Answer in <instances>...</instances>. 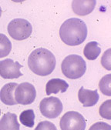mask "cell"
<instances>
[{
    "label": "cell",
    "instance_id": "12",
    "mask_svg": "<svg viewBox=\"0 0 111 130\" xmlns=\"http://www.w3.org/2000/svg\"><path fill=\"white\" fill-rule=\"evenodd\" d=\"M69 87L68 83L61 79H52L46 86V92L47 95L51 94H57L59 92H65Z\"/></svg>",
    "mask_w": 111,
    "mask_h": 130
},
{
    "label": "cell",
    "instance_id": "22",
    "mask_svg": "<svg viewBox=\"0 0 111 130\" xmlns=\"http://www.w3.org/2000/svg\"><path fill=\"white\" fill-rule=\"evenodd\" d=\"M1 15H2V8L0 6V17H1Z\"/></svg>",
    "mask_w": 111,
    "mask_h": 130
},
{
    "label": "cell",
    "instance_id": "19",
    "mask_svg": "<svg viewBox=\"0 0 111 130\" xmlns=\"http://www.w3.org/2000/svg\"><path fill=\"white\" fill-rule=\"evenodd\" d=\"M101 64L107 70H111V48H108L103 53L101 59Z\"/></svg>",
    "mask_w": 111,
    "mask_h": 130
},
{
    "label": "cell",
    "instance_id": "20",
    "mask_svg": "<svg viewBox=\"0 0 111 130\" xmlns=\"http://www.w3.org/2000/svg\"><path fill=\"white\" fill-rule=\"evenodd\" d=\"M35 130H57V128L52 122L49 121H43L37 125Z\"/></svg>",
    "mask_w": 111,
    "mask_h": 130
},
{
    "label": "cell",
    "instance_id": "1",
    "mask_svg": "<svg viewBox=\"0 0 111 130\" xmlns=\"http://www.w3.org/2000/svg\"><path fill=\"white\" fill-rule=\"evenodd\" d=\"M60 36L62 41L68 45H80L85 41L87 36V25L79 19H69L60 26Z\"/></svg>",
    "mask_w": 111,
    "mask_h": 130
},
{
    "label": "cell",
    "instance_id": "21",
    "mask_svg": "<svg viewBox=\"0 0 111 130\" xmlns=\"http://www.w3.org/2000/svg\"><path fill=\"white\" fill-rule=\"evenodd\" d=\"M89 130H111V126L108 123L98 122L91 125Z\"/></svg>",
    "mask_w": 111,
    "mask_h": 130
},
{
    "label": "cell",
    "instance_id": "23",
    "mask_svg": "<svg viewBox=\"0 0 111 130\" xmlns=\"http://www.w3.org/2000/svg\"><path fill=\"white\" fill-rule=\"evenodd\" d=\"M0 114H1V110H0Z\"/></svg>",
    "mask_w": 111,
    "mask_h": 130
},
{
    "label": "cell",
    "instance_id": "10",
    "mask_svg": "<svg viewBox=\"0 0 111 130\" xmlns=\"http://www.w3.org/2000/svg\"><path fill=\"white\" fill-rule=\"evenodd\" d=\"M18 84L10 83L6 84L0 90V99L6 106H15L17 104L15 99V90Z\"/></svg>",
    "mask_w": 111,
    "mask_h": 130
},
{
    "label": "cell",
    "instance_id": "14",
    "mask_svg": "<svg viewBox=\"0 0 111 130\" xmlns=\"http://www.w3.org/2000/svg\"><path fill=\"white\" fill-rule=\"evenodd\" d=\"M101 53V48L96 42H88L83 50V54L89 60H95Z\"/></svg>",
    "mask_w": 111,
    "mask_h": 130
},
{
    "label": "cell",
    "instance_id": "8",
    "mask_svg": "<svg viewBox=\"0 0 111 130\" xmlns=\"http://www.w3.org/2000/svg\"><path fill=\"white\" fill-rule=\"evenodd\" d=\"M22 67L18 62H14L11 59L0 61V76L3 79H12L22 76L20 69Z\"/></svg>",
    "mask_w": 111,
    "mask_h": 130
},
{
    "label": "cell",
    "instance_id": "4",
    "mask_svg": "<svg viewBox=\"0 0 111 130\" xmlns=\"http://www.w3.org/2000/svg\"><path fill=\"white\" fill-rule=\"evenodd\" d=\"M33 32L32 25L24 19H12L8 25V32L16 40H24L29 38Z\"/></svg>",
    "mask_w": 111,
    "mask_h": 130
},
{
    "label": "cell",
    "instance_id": "6",
    "mask_svg": "<svg viewBox=\"0 0 111 130\" xmlns=\"http://www.w3.org/2000/svg\"><path fill=\"white\" fill-rule=\"evenodd\" d=\"M61 130H85L86 120L80 113L75 111L66 112L60 119Z\"/></svg>",
    "mask_w": 111,
    "mask_h": 130
},
{
    "label": "cell",
    "instance_id": "13",
    "mask_svg": "<svg viewBox=\"0 0 111 130\" xmlns=\"http://www.w3.org/2000/svg\"><path fill=\"white\" fill-rule=\"evenodd\" d=\"M19 128L20 124L15 113L7 112L0 119V130H19Z\"/></svg>",
    "mask_w": 111,
    "mask_h": 130
},
{
    "label": "cell",
    "instance_id": "9",
    "mask_svg": "<svg viewBox=\"0 0 111 130\" xmlns=\"http://www.w3.org/2000/svg\"><path fill=\"white\" fill-rule=\"evenodd\" d=\"M78 98L79 101L84 107H91L97 103L100 95L97 92V89L93 91L86 89L84 87H81L78 92Z\"/></svg>",
    "mask_w": 111,
    "mask_h": 130
},
{
    "label": "cell",
    "instance_id": "16",
    "mask_svg": "<svg viewBox=\"0 0 111 130\" xmlns=\"http://www.w3.org/2000/svg\"><path fill=\"white\" fill-rule=\"evenodd\" d=\"M12 50V43L8 37L0 33V58L7 56Z\"/></svg>",
    "mask_w": 111,
    "mask_h": 130
},
{
    "label": "cell",
    "instance_id": "15",
    "mask_svg": "<svg viewBox=\"0 0 111 130\" xmlns=\"http://www.w3.org/2000/svg\"><path fill=\"white\" fill-rule=\"evenodd\" d=\"M19 120L21 124L23 125L33 128L34 126V120H35V113L33 109H27L23 111L19 116Z\"/></svg>",
    "mask_w": 111,
    "mask_h": 130
},
{
    "label": "cell",
    "instance_id": "3",
    "mask_svg": "<svg viewBox=\"0 0 111 130\" xmlns=\"http://www.w3.org/2000/svg\"><path fill=\"white\" fill-rule=\"evenodd\" d=\"M62 72L70 79L82 77L87 70V64L80 56L73 54L66 56L61 64Z\"/></svg>",
    "mask_w": 111,
    "mask_h": 130
},
{
    "label": "cell",
    "instance_id": "2",
    "mask_svg": "<svg viewBox=\"0 0 111 130\" xmlns=\"http://www.w3.org/2000/svg\"><path fill=\"white\" fill-rule=\"evenodd\" d=\"M57 64L55 57L51 52L45 48L35 49L28 59V66L30 70L40 76L51 74Z\"/></svg>",
    "mask_w": 111,
    "mask_h": 130
},
{
    "label": "cell",
    "instance_id": "18",
    "mask_svg": "<svg viewBox=\"0 0 111 130\" xmlns=\"http://www.w3.org/2000/svg\"><path fill=\"white\" fill-rule=\"evenodd\" d=\"M100 115L102 118L111 120V100H106L100 107Z\"/></svg>",
    "mask_w": 111,
    "mask_h": 130
},
{
    "label": "cell",
    "instance_id": "5",
    "mask_svg": "<svg viewBox=\"0 0 111 130\" xmlns=\"http://www.w3.org/2000/svg\"><path fill=\"white\" fill-rule=\"evenodd\" d=\"M63 106L62 102L57 97L49 96L44 98L39 104L41 114L48 119L57 118L63 112Z\"/></svg>",
    "mask_w": 111,
    "mask_h": 130
},
{
    "label": "cell",
    "instance_id": "7",
    "mask_svg": "<svg viewBox=\"0 0 111 130\" xmlns=\"http://www.w3.org/2000/svg\"><path fill=\"white\" fill-rule=\"evenodd\" d=\"M36 97V90L33 85L30 83H22L16 87L15 90V99L17 104L30 105Z\"/></svg>",
    "mask_w": 111,
    "mask_h": 130
},
{
    "label": "cell",
    "instance_id": "17",
    "mask_svg": "<svg viewBox=\"0 0 111 130\" xmlns=\"http://www.w3.org/2000/svg\"><path fill=\"white\" fill-rule=\"evenodd\" d=\"M99 88L103 95L111 96V74H107L102 78L99 83Z\"/></svg>",
    "mask_w": 111,
    "mask_h": 130
},
{
    "label": "cell",
    "instance_id": "11",
    "mask_svg": "<svg viewBox=\"0 0 111 130\" xmlns=\"http://www.w3.org/2000/svg\"><path fill=\"white\" fill-rule=\"evenodd\" d=\"M96 2L95 0H89V1H73L72 9L74 13L78 15H87L93 12L96 6Z\"/></svg>",
    "mask_w": 111,
    "mask_h": 130
}]
</instances>
